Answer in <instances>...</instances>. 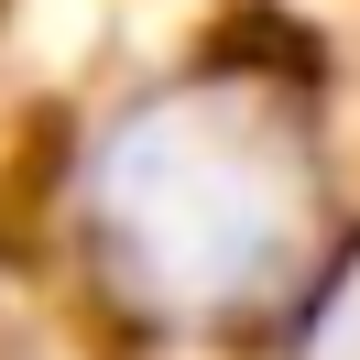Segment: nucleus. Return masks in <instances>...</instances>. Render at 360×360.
I'll return each mask as SVG.
<instances>
[{"instance_id":"obj_2","label":"nucleus","mask_w":360,"mask_h":360,"mask_svg":"<svg viewBox=\"0 0 360 360\" xmlns=\"http://www.w3.org/2000/svg\"><path fill=\"white\" fill-rule=\"evenodd\" d=\"M295 360H360V262H349V273H328V295L306 306Z\"/></svg>"},{"instance_id":"obj_3","label":"nucleus","mask_w":360,"mask_h":360,"mask_svg":"<svg viewBox=\"0 0 360 360\" xmlns=\"http://www.w3.org/2000/svg\"><path fill=\"white\" fill-rule=\"evenodd\" d=\"M0 360H22V306L0 295Z\"/></svg>"},{"instance_id":"obj_1","label":"nucleus","mask_w":360,"mask_h":360,"mask_svg":"<svg viewBox=\"0 0 360 360\" xmlns=\"http://www.w3.org/2000/svg\"><path fill=\"white\" fill-rule=\"evenodd\" d=\"M77 240L153 328H251L316 295L328 164L262 77H175L131 98L77 164Z\"/></svg>"}]
</instances>
